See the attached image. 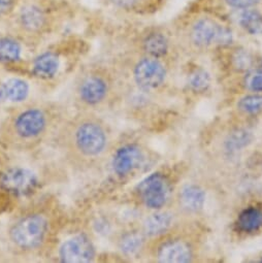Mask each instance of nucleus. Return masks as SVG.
<instances>
[{
    "instance_id": "obj_2",
    "label": "nucleus",
    "mask_w": 262,
    "mask_h": 263,
    "mask_svg": "<svg viewBox=\"0 0 262 263\" xmlns=\"http://www.w3.org/2000/svg\"><path fill=\"white\" fill-rule=\"evenodd\" d=\"M48 233V221L41 215H29L20 219L12 227L10 236L20 249L32 250L39 248Z\"/></svg>"
},
{
    "instance_id": "obj_5",
    "label": "nucleus",
    "mask_w": 262,
    "mask_h": 263,
    "mask_svg": "<svg viewBox=\"0 0 262 263\" xmlns=\"http://www.w3.org/2000/svg\"><path fill=\"white\" fill-rule=\"evenodd\" d=\"M164 79L165 69L156 58H144L135 67V80L138 86L144 90L157 89L162 85Z\"/></svg>"
},
{
    "instance_id": "obj_23",
    "label": "nucleus",
    "mask_w": 262,
    "mask_h": 263,
    "mask_svg": "<svg viewBox=\"0 0 262 263\" xmlns=\"http://www.w3.org/2000/svg\"><path fill=\"white\" fill-rule=\"evenodd\" d=\"M238 108L246 114H257L262 110V96L249 95L241 98L238 102Z\"/></svg>"
},
{
    "instance_id": "obj_17",
    "label": "nucleus",
    "mask_w": 262,
    "mask_h": 263,
    "mask_svg": "<svg viewBox=\"0 0 262 263\" xmlns=\"http://www.w3.org/2000/svg\"><path fill=\"white\" fill-rule=\"evenodd\" d=\"M172 224V216L169 213H157L150 216L145 224L144 230L148 235L154 236L165 232Z\"/></svg>"
},
{
    "instance_id": "obj_8",
    "label": "nucleus",
    "mask_w": 262,
    "mask_h": 263,
    "mask_svg": "<svg viewBox=\"0 0 262 263\" xmlns=\"http://www.w3.org/2000/svg\"><path fill=\"white\" fill-rule=\"evenodd\" d=\"M94 255V247L85 235H78L68 239L60 249V258L66 263L90 262Z\"/></svg>"
},
{
    "instance_id": "obj_7",
    "label": "nucleus",
    "mask_w": 262,
    "mask_h": 263,
    "mask_svg": "<svg viewBox=\"0 0 262 263\" xmlns=\"http://www.w3.org/2000/svg\"><path fill=\"white\" fill-rule=\"evenodd\" d=\"M140 195L148 208H162L169 196V184L164 177L153 174L139 185Z\"/></svg>"
},
{
    "instance_id": "obj_10",
    "label": "nucleus",
    "mask_w": 262,
    "mask_h": 263,
    "mask_svg": "<svg viewBox=\"0 0 262 263\" xmlns=\"http://www.w3.org/2000/svg\"><path fill=\"white\" fill-rule=\"evenodd\" d=\"M107 84L98 73H88L80 84L79 93L81 99L88 104H97L106 95Z\"/></svg>"
},
{
    "instance_id": "obj_13",
    "label": "nucleus",
    "mask_w": 262,
    "mask_h": 263,
    "mask_svg": "<svg viewBox=\"0 0 262 263\" xmlns=\"http://www.w3.org/2000/svg\"><path fill=\"white\" fill-rule=\"evenodd\" d=\"M59 66V57L53 52H46L34 59L32 70L36 77L42 79H49L57 73Z\"/></svg>"
},
{
    "instance_id": "obj_22",
    "label": "nucleus",
    "mask_w": 262,
    "mask_h": 263,
    "mask_svg": "<svg viewBox=\"0 0 262 263\" xmlns=\"http://www.w3.org/2000/svg\"><path fill=\"white\" fill-rule=\"evenodd\" d=\"M144 243V237L142 234L137 232H131L126 234L120 243L121 250L127 255H134L140 251Z\"/></svg>"
},
{
    "instance_id": "obj_16",
    "label": "nucleus",
    "mask_w": 262,
    "mask_h": 263,
    "mask_svg": "<svg viewBox=\"0 0 262 263\" xmlns=\"http://www.w3.org/2000/svg\"><path fill=\"white\" fill-rule=\"evenodd\" d=\"M237 227L244 232H254L262 227V211L249 208L242 211L237 219Z\"/></svg>"
},
{
    "instance_id": "obj_24",
    "label": "nucleus",
    "mask_w": 262,
    "mask_h": 263,
    "mask_svg": "<svg viewBox=\"0 0 262 263\" xmlns=\"http://www.w3.org/2000/svg\"><path fill=\"white\" fill-rule=\"evenodd\" d=\"M211 84V77L210 74L203 70V69H198L195 70L189 79V85L190 87L197 92L204 91L209 88Z\"/></svg>"
},
{
    "instance_id": "obj_28",
    "label": "nucleus",
    "mask_w": 262,
    "mask_h": 263,
    "mask_svg": "<svg viewBox=\"0 0 262 263\" xmlns=\"http://www.w3.org/2000/svg\"><path fill=\"white\" fill-rule=\"evenodd\" d=\"M234 63L235 66L239 69H245L248 68L251 64V58L248 55V53L245 52H237L236 55L234 56Z\"/></svg>"
},
{
    "instance_id": "obj_18",
    "label": "nucleus",
    "mask_w": 262,
    "mask_h": 263,
    "mask_svg": "<svg viewBox=\"0 0 262 263\" xmlns=\"http://www.w3.org/2000/svg\"><path fill=\"white\" fill-rule=\"evenodd\" d=\"M144 50L149 57H162L169 50L167 40L161 33H151L144 41Z\"/></svg>"
},
{
    "instance_id": "obj_26",
    "label": "nucleus",
    "mask_w": 262,
    "mask_h": 263,
    "mask_svg": "<svg viewBox=\"0 0 262 263\" xmlns=\"http://www.w3.org/2000/svg\"><path fill=\"white\" fill-rule=\"evenodd\" d=\"M246 85L252 91L261 92L262 91V71H254L250 73L246 79Z\"/></svg>"
},
{
    "instance_id": "obj_30",
    "label": "nucleus",
    "mask_w": 262,
    "mask_h": 263,
    "mask_svg": "<svg viewBox=\"0 0 262 263\" xmlns=\"http://www.w3.org/2000/svg\"><path fill=\"white\" fill-rule=\"evenodd\" d=\"M261 64H262V61H261Z\"/></svg>"
},
{
    "instance_id": "obj_14",
    "label": "nucleus",
    "mask_w": 262,
    "mask_h": 263,
    "mask_svg": "<svg viewBox=\"0 0 262 263\" xmlns=\"http://www.w3.org/2000/svg\"><path fill=\"white\" fill-rule=\"evenodd\" d=\"M29 92L28 84L20 79H11L0 86V100L20 102Z\"/></svg>"
},
{
    "instance_id": "obj_1",
    "label": "nucleus",
    "mask_w": 262,
    "mask_h": 263,
    "mask_svg": "<svg viewBox=\"0 0 262 263\" xmlns=\"http://www.w3.org/2000/svg\"><path fill=\"white\" fill-rule=\"evenodd\" d=\"M64 10L62 0H21L10 20L18 32L35 37L50 31Z\"/></svg>"
},
{
    "instance_id": "obj_15",
    "label": "nucleus",
    "mask_w": 262,
    "mask_h": 263,
    "mask_svg": "<svg viewBox=\"0 0 262 263\" xmlns=\"http://www.w3.org/2000/svg\"><path fill=\"white\" fill-rule=\"evenodd\" d=\"M182 205L190 212H198L203 208L205 201L204 191L196 185L185 186L180 194Z\"/></svg>"
},
{
    "instance_id": "obj_3",
    "label": "nucleus",
    "mask_w": 262,
    "mask_h": 263,
    "mask_svg": "<svg viewBox=\"0 0 262 263\" xmlns=\"http://www.w3.org/2000/svg\"><path fill=\"white\" fill-rule=\"evenodd\" d=\"M73 147L85 157H95L105 148L106 136L102 126L95 121L85 119L73 128Z\"/></svg>"
},
{
    "instance_id": "obj_21",
    "label": "nucleus",
    "mask_w": 262,
    "mask_h": 263,
    "mask_svg": "<svg viewBox=\"0 0 262 263\" xmlns=\"http://www.w3.org/2000/svg\"><path fill=\"white\" fill-rule=\"evenodd\" d=\"M252 135L247 130H236L232 133L225 142V148L228 152H236L251 144Z\"/></svg>"
},
{
    "instance_id": "obj_4",
    "label": "nucleus",
    "mask_w": 262,
    "mask_h": 263,
    "mask_svg": "<svg viewBox=\"0 0 262 263\" xmlns=\"http://www.w3.org/2000/svg\"><path fill=\"white\" fill-rule=\"evenodd\" d=\"M47 116L39 108H27L14 120L13 128L15 135L25 141L40 137L47 127Z\"/></svg>"
},
{
    "instance_id": "obj_25",
    "label": "nucleus",
    "mask_w": 262,
    "mask_h": 263,
    "mask_svg": "<svg viewBox=\"0 0 262 263\" xmlns=\"http://www.w3.org/2000/svg\"><path fill=\"white\" fill-rule=\"evenodd\" d=\"M21 0H0V19H10Z\"/></svg>"
},
{
    "instance_id": "obj_20",
    "label": "nucleus",
    "mask_w": 262,
    "mask_h": 263,
    "mask_svg": "<svg viewBox=\"0 0 262 263\" xmlns=\"http://www.w3.org/2000/svg\"><path fill=\"white\" fill-rule=\"evenodd\" d=\"M238 24L251 34H262V16L250 10H245L237 16Z\"/></svg>"
},
{
    "instance_id": "obj_27",
    "label": "nucleus",
    "mask_w": 262,
    "mask_h": 263,
    "mask_svg": "<svg viewBox=\"0 0 262 263\" xmlns=\"http://www.w3.org/2000/svg\"><path fill=\"white\" fill-rule=\"evenodd\" d=\"M107 2L120 10H135L142 0H107Z\"/></svg>"
},
{
    "instance_id": "obj_19",
    "label": "nucleus",
    "mask_w": 262,
    "mask_h": 263,
    "mask_svg": "<svg viewBox=\"0 0 262 263\" xmlns=\"http://www.w3.org/2000/svg\"><path fill=\"white\" fill-rule=\"evenodd\" d=\"M21 45L15 39H0V62H16L21 58Z\"/></svg>"
},
{
    "instance_id": "obj_11",
    "label": "nucleus",
    "mask_w": 262,
    "mask_h": 263,
    "mask_svg": "<svg viewBox=\"0 0 262 263\" xmlns=\"http://www.w3.org/2000/svg\"><path fill=\"white\" fill-rule=\"evenodd\" d=\"M142 160V152L139 147L129 145L117 151L113 160V167L117 175L126 176L133 172Z\"/></svg>"
},
{
    "instance_id": "obj_12",
    "label": "nucleus",
    "mask_w": 262,
    "mask_h": 263,
    "mask_svg": "<svg viewBox=\"0 0 262 263\" xmlns=\"http://www.w3.org/2000/svg\"><path fill=\"white\" fill-rule=\"evenodd\" d=\"M190 248L183 241L175 240L162 245L158 251V259L165 263H185L191 260Z\"/></svg>"
},
{
    "instance_id": "obj_6",
    "label": "nucleus",
    "mask_w": 262,
    "mask_h": 263,
    "mask_svg": "<svg viewBox=\"0 0 262 263\" xmlns=\"http://www.w3.org/2000/svg\"><path fill=\"white\" fill-rule=\"evenodd\" d=\"M192 37L195 44L202 47L212 44L228 45L232 41L231 32L211 19L197 21L192 30Z\"/></svg>"
},
{
    "instance_id": "obj_9",
    "label": "nucleus",
    "mask_w": 262,
    "mask_h": 263,
    "mask_svg": "<svg viewBox=\"0 0 262 263\" xmlns=\"http://www.w3.org/2000/svg\"><path fill=\"white\" fill-rule=\"evenodd\" d=\"M3 187L14 194L24 195L31 192L36 186V177L25 168L9 170L2 178Z\"/></svg>"
},
{
    "instance_id": "obj_29",
    "label": "nucleus",
    "mask_w": 262,
    "mask_h": 263,
    "mask_svg": "<svg viewBox=\"0 0 262 263\" xmlns=\"http://www.w3.org/2000/svg\"><path fill=\"white\" fill-rule=\"evenodd\" d=\"M260 0H226V3L236 9H248L257 5Z\"/></svg>"
}]
</instances>
